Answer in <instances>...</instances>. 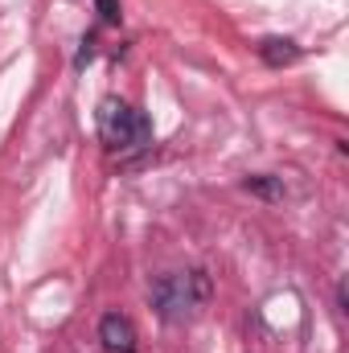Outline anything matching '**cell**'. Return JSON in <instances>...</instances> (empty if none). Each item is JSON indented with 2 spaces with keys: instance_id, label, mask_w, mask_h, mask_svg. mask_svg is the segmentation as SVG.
I'll list each match as a JSON object with an SVG mask.
<instances>
[{
  "instance_id": "6",
  "label": "cell",
  "mask_w": 349,
  "mask_h": 353,
  "mask_svg": "<svg viewBox=\"0 0 349 353\" xmlns=\"http://www.w3.org/2000/svg\"><path fill=\"white\" fill-rule=\"evenodd\" d=\"M94 8H99L103 25H119V21H123V12H119V0H94Z\"/></svg>"
},
{
  "instance_id": "7",
  "label": "cell",
  "mask_w": 349,
  "mask_h": 353,
  "mask_svg": "<svg viewBox=\"0 0 349 353\" xmlns=\"http://www.w3.org/2000/svg\"><path fill=\"white\" fill-rule=\"evenodd\" d=\"M87 62H94V33H87V37L79 41V58H74V66L87 70Z\"/></svg>"
},
{
  "instance_id": "2",
  "label": "cell",
  "mask_w": 349,
  "mask_h": 353,
  "mask_svg": "<svg viewBox=\"0 0 349 353\" xmlns=\"http://www.w3.org/2000/svg\"><path fill=\"white\" fill-rule=\"evenodd\" d=\"M94 123H99V140L111 152H144L152 144V123L128 99L107 94L99 103V111H94Z\"/></svg>"
},
{
  "instance_id": "3",
  "label": "cell",
  "mask_w": 349,
  "mask_h": 353,
  "mask_svg": "<svg viewBox=\"0 0 349 353\" xmlns=\"http://www.w3.org/2000/svg\"><path fill=\"white\" fill-rule=\"evenodd\" d=\"M99 341H103V350L107 353H136V325L123 316V312H107L103 321H99Z\"/></svg>"
},
{
  "instance_id": "1",
  "label": "cell",
  "mask_w": 349,
  "mask_h": 353,
  "mask_svg": "<svg viewBox=\"0 0 349 353\" xmlns=\"http://www.w3.org/2000/svg\"><path fill=\"white\" fill-rule=\"evenodd\" d=\"M210 296H214V279H210L201 267H193V271H169V275H161V279L152 283V292H148V300H152V308H157V316H161L165 325H185V321H193V316L210 304Z\"/></svg>"
},
{
  "instance_id": "8",
  "label": "cell",
  "mask_w": 349,
  "mask_h": 353,
  "mask_svg": "<svg viewBox=\"0 0 349 353\" xmlns=\"http://www.w3.org/2000/svg\"><path fill=\"white\" fill-rule=\"evenodd\" d=\"M337 312H349V296H346V283H337Z\"/></svg>"
},
{
  "instance_id": "4",
  "label": "cell",
  "mask_w": 349,
  "mask_h": 353,
  "mask_svg": "<svg viewBox=\"0 0 349 353\" xmlns=\"http://www.w3.org/2000/svg\"><path fill=\"white\" fill-rule=\"evenodd\" d=\"M255 54H259L267 66H292V62H300V46L292 41V37H263L259 46H255Z\"/></svg>"
},
{
  "instance_id": "5",
  "label": "cell",
  "mask_w": 349,
  "mask_h": 353,
  "mask_svg": "<svg viewBox=\"0 0 349 353\" xmlns=\"http://www.w3.org/2000/svg\"><path fill=\"white\" fill-rule=\"evenodd\" d=\"M243 189H247L251 197H263V201H283V197H288V185H283V176H271V173H251V176H243Z\"/></svg>"
}]
</instances>
